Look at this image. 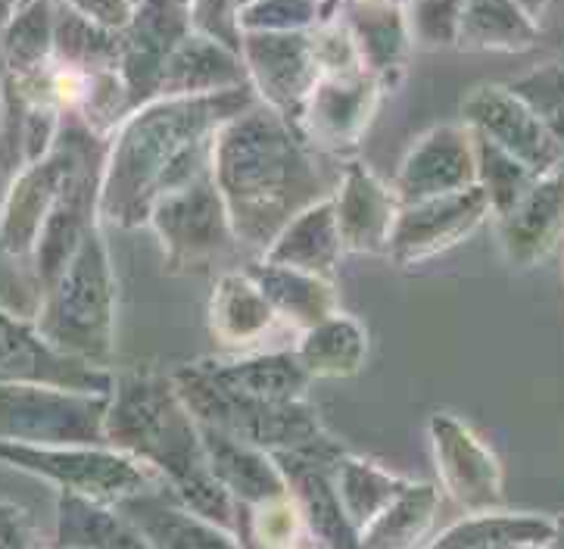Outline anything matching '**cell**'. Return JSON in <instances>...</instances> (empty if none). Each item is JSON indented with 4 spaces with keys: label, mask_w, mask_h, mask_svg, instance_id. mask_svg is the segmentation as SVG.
<instances>
[{
    "label": "cell",
    "mask_w": 564,
    "mask_h": 549,
    "mask_svg": "<svg viewBox=\"0 0 564 549\" xmlns=\"http://www.w3.org/2000/svg\"><path fill=\"white\" fill-rule=\"evenodd\" d=\"M0 549H41L25 515L10 506H0Z\"/></svg>",
    "instance_id": "60d3db41"
},
{
    "label": "cell",
    "mask_w": 564,
    "mask_h": 549,
    "mask_svg": "<svg viewBox=\"0 0 564 549\" xmlns=\"http://www.w3.org/2000/svg\"><path fill=\"white\" fill-rule=\"evenodd\" d=\"M397 216L400 201L393 187L359 160H346L334 187V219L344 254H387Z\"/></svg>",
    "instance_id": "2e32d148"
},
{
    "label": "cell",
    "mask_w": 564,
    "mask_h": 549,
    "mask_svg": "<svg viewBox=\"0 0 564 549\" xmlns=\"http://www.w3.org/2000/svg\"><path fill=\"white\" fill-rule=\"evenodd\" d=\"M147 225L163 247L169 274L213 272L221 259L235 254L228 209L213 182V169L153 203Z\"/></svg>",
    "instance_id": "8992f818"
},
{
    "label": "cell",
    "mask_w": 564,
    "mask_h": 549,
    "mask_svg": "<svg viewBox=\"0 0 564 549\" xmlns=\"http://www.w3.org/2000/svg\"><path fill=\"white\" fill-rule=\"evenodd\" d=\"M56 66L82 73H119L122 35L97 25L78 7H59L54 25Z\"/></svg>",
    "instance_id": "836d02e7"
},
{
    "label": "cell",
    "mask_w": 564,
    "mask_h": 549,
    "mask_svg": "<svg viewBox=\"0 0 564 549\" xmlns=\"http://www.w3.org/2000/svg\"><path fill=\"white\" fill-rule=\"evenodd\" d=\"M172 381L182 403L200 428H216L221 434H231L235 440H243L272 459L296 456L334 469V462L346 456L344 443L330 438L315 406L306 400L272 403V400L237 397L216 385L203 372L200 363L175 368Z\"/></svg>",
    "instance_id": "277c9868"
},
{
    "label": "cell",
    "mask_w": 564,
    "mask_h": 549,
    "mask_svg": "<svg viewBox=\"0 0 564 549\" xmlns=\"http://www.w3.org/2000/svg\"><path fill=\"white\" fill-rule=\"evenodd\" d=\"M492 549H549V547H528V543H506V547H492Z\"/></svg>",
    "instance_id": "ee69618b"
},
{
    "label": "cell",
    "mask_w": 564,
    "mask_h": 549,
    "mask_svg": "<svg viewBox=\"0 0 564 549\" xmlns=\"http://www.w3.org/2000/svg\"><path fill=\"white\" fill-rule=\"evenodd\" d=\"M340 17L352 35L362 73L371 75L381 92H393L405 75L412 32L400 3H340Z\"/></svg>",
    "instance_id": "e0dca14e"
},
{
    "label": "cell",
    "mask_w": 564,
    "mask_h": 549,
    "mask_svg": "<svg viewBox=\"0 0 564 549\" xmlns=\"http://www.w3.org/2000/svg\"><path fill=\"white\" fill-rule=\"evenodd\" d=\"M293 356L310 378H349L368 359V334L359 319L334 312L315 329L303 331Z\"/></svg>",
    "instance_id": "f1b7e54d"
},
{
    "label": "cell",
    "mask_w": 564,
    "mask_h": 549,
    "mask_svg": "<svg viewBox=\"0 0 564 549\" xmlns=\"http://www.w3.org/2000/svg\"><path fill=\"white\" fill-rule=\"evenodd\" d=\"M253 104L256 94L243 85L209 97L150 100L128 112L104 157L100 216L122 228L147 225L153 203L209 172L216 131Z\"/></svg>",
    "instance_id": "6da1fadb"
},
{
    "label": "cell",
    "mask_w": 564,
    "mask_h": 549,
    "mask_svg": "<svg viewBox=\"0 0 564 549\" xmlns=\"http://www.w3.org/2000/svg\"><path fill=\"white\" fill-rule=\"evenodd\" d=\"M206 322L221 347L237 356L265 353V341L284 325L243 269L221 274L216 281Z\"/></svg>",
    "instance_id": "ffe728a7"
},
{
    "label": "cell",
    "mask_w": 564,
    "mask_h": 549,
    "mask_svg": "<svg viewBox=\"0 0 564 549\" xmlns=\"http://www.w3.org/2000/svg\"><path fill=\"white\" fill-rule=\"evenodd\" d=\"M112 509L138 528L150 549H243L231 531L187 513L163 484L144 494L128 496L126 503Z\"/></svg>",
    "instance_id": "ac0fdd59"
},
{
    "label": "cell",
    "mask_w": 564,
    "mask_h": 549,
    "mask_svg": "<svg viewBox=\"0 0 564 549\" xmlns=\"http://www.w3.org/2000/svg\"><path fill=\"white\" fill-rule=\"evenodd\" d=\"M443 491L468 515L502 513V465L492 450L453 412H434L427 421Z\"/></svg>",
    "instance_id": "30bf717a"
},
{
    "label": "cell",
    "mask_w": 564,
    "mask_h": 549,
    "mask_svg": "<svg viewBox=\"0 0 564 549\" xmlns=\"http://www.w3.org/2000/svg\"><path fill=\"white\" fill-rule=\"evenodd\" d=\"M56 549H150V543L112 506L63 494Z\"/></svg>",
    "instance_id": "1f68e13d"
},
{
    "label": "cell",
    "mask_w": 564,
    "mask_h": 549,
    "mask_svg": "<svg viewBox=\"0 0 564 549\" xmlns=\"http://www.w3.org/2000/svg\"><path fill=\"white\" fill-rule=\"evenodd\" d=\"M381 85L365 73L318 78L300 112L296 134L310 147L352 153L381 107Z\"/></svg>",
    "instance_id": "9a60e30c"
},
{
    "label": "cell",
    "mask_w": 564,
    "mask_h": 549,
    "mask_svg": "<svg viewBox=\"0 0 564 549\" xmlns=\"http://www.w3.org/2000/svg\"><path fill=\"white\" fill-rule=\"evenodd\" d=\"M256 288L269 300L274 315L296 331L315 329L318 322L337 312V288L328 278L296 272L288 266H274L269 259H253L243 266Z\"/></svg>",
    "instance_id": "d4e9b609"
},
{
    "label": "cell",
    "mask_w": 564,
    "mask_h": 549,
    "mask_svg": "<svg viewBox=\"0 0 564 549\" xmlns=\"http://www.w3.org/2000/svg\"><path fill=\"white\" fill-rule=\"evenodd\" d=\"M334 10V3L310 0H265L237 3L240 35H278V32H312Z\"/></svg>",
    "instance_id": "d590c367"
},
{
    "label": "cell",
    "mask_w": 564,
    "mask_h": 549,
    "mask_svg": "<svg viewBox=\"0 0 564 549\" xmlns=\"http://www.w3.org/2000/svg\"><path fill=\"white\" fill-rule=\"evenodd\" d=\"M487 216H492L490 203L477 184L462 194L400 206V216L387 244V257L397 266L427 262L474 235Z\"/></svg>",
    "instance_id": "7c38bea8"
},
{
    "label": "cell",
    "mask_w": 564,
    "mask_h": 549,
    "mask_svg": "<svg viewBox=\"0 0 564 549\" xmlns=\"http://www.w3.org/2000/svg\"><path fill=\"white\" fill-rule=\"evenodd\" d=\"M474 157H477V187L490 203V213L499 222L511 219L521 209V203L528 201L536 179L518 160H511L509 153L484 141L480 134H474Z\"/></svg>",
    "instance_id": "e575fe53"
},
{
    "label": "cell",
    "mask_w": 564,
    "mask_h": 549,
    "mask_svg": "<svg viewBox=\"0 0 564 549\" xmlns=\"http://www.w3.org/2000/svg\"><path fill=\"white\" fill-rule=\"evenodd\" d=\"M330 477H334L337 496L344 503V513L349 515L352 528L359 534L412 484V477L397 475V472L381 469L368 459L352 456V453H346L334 462Z\"/></svg>",
    "instance_id": "4dcf8cb0"
},
{
    "label": "cell",
    "mask_w": 564,
    "mask_h": 549,
    "mask_svg": "<svg viewBox=\"0 0 564 549\" xmlns=\"http://www.w3.org/2000/svg\"><path fill=\"white\" fill-rule=\"evenodd\" d=\"M291 549H318V547L312 543L310 537H303V540H300V543H296V547H291Z\"/></svg>",
    "instance_id": "f6af8a7d"
},
{
    "label": "cell",
    "mask_w": 564,
    "mask_h": 549,
    "mask_svg": "<svg viewBox=\"0 0 564 549\" xmlns=\"http://www.w3.org/2000/svg\"><path fill=\"white\" fill-rule=\"evenodd\" d=\"M203 453L213 477L219 487L235 499V506H262L269 499L288 496V484L274 459L262 450H256L243 440H235L231 434H221L216 428H200Z\"/></svg>",
    "instance_id": "7402d4cb"
},
{
    "label": "cell",
    "mask_w": 564,
    "mask_h": 549,
    "mask_svg": "<svg viewBox=\"0 0 564 549\" xmlns=\"http://www.w3.org/2000/svg\"><path fill=\"white\" fill-rule=\"evenodd\" d=\"M200 368L225 390L250 400L293 403L306 400L310 375L293 356V349H265L231 359H200Z\"/></svg>",
    "instance_id": "603a6c76"
},
{
    "label": "cell",
    "mask_w": 564,
    "mask_h": 549,
    "mask_svg": "<svg viewBox=\"0 0 564 549\" xmlns=\"http://www.w3.org/2000/svg\"><path fill=\"white\" fill-rule=\"evenodd\" d=\"M107 406L100 394L0 387V431L29 446H107Z\"/></svg>",
    "instance_id": "ba28073f"
},
{
    "label": "cell",
    "mask_w": 564,
    "mask_h": 549,
    "mask_svg": "<svg viewBox=\"0 0 564 549\" xmlns=\"http://www.w3.org/2000/svg\"><path fill=\"white\" fill-rule=\"evenodd\" d=\"M243 85H247L243 60L235 51L221 47L219 41L191 29L165 66L156 100L209 97V94L235 92Z\"/></svg>",
    "instance_id": "cb8c5ba5"
},
{
    "label": "cell",
    "mask_w": 564,
    "mask_h": 549,
    "mask_svg": "<svg viewBox=\"0 0 564 549\" xmlns=\"http://www.w3.org/2000/svg\"><path fill=\"white\" fill-rule=\"evenodd\" d=\"M509 92L518 94L564 147V56L530 69L518 82H509Z\"/></svg>",
    "instance_id": "8d00e7d4"
},
{
    "label": "cell",
    "mask_w": 564,
    "mask_h": 549,
    "mask_svg": "<svg viewBox=\"0 0 564 549\" xmlns=\"http://www.w3.org/2000/svg\"><path fill=\"white\" fill-rule=\"evenodd\" d=\"M240 60L256 104L272 110L284 126L296 131L306 97L322 78L312 54L310 32L243 35Z\"/></svg>",
    "instance_id": "9c48e42d"
},
{
    "label": "cell",
    "mask_w": 564,
    "mask_h": 549,
    "mask_svg": "<svg viewBox=\"0 0 564 549\" xmlns=\"http://www.w3.org/2000/svg\"><path fill=\"white\" fill-rule=\"evenodd\" d=\"M0 378H41L75 390V394H100L110 397L112 378L100 368L56 356L35 344L25 331L0 315Z\"/></svg>",
    "instance_id": "484cf974"
},
{
    "label": "cell",
    "mask_w": 564,
    "mask_h": 549,
    "mask_svg": "<svg viewBox=\"0 0 564 549\" xmlns=\"http://www.w3.org/2000/svg\"><path fill=\"white\" fill-rule=\"evenodd\" d=\"M549 549H564V515H558V518H555V537H552Z\"/></svg>",
    "instance_id": "7bdbcfd3"
},
{
    "label": "cell",
    "mask_w": 564,
    "mask_h": 549,
    "mask_svg": "<svg viewBox=\"0 0 564 549\" xmlns=\"http://www.w3.org/2000/svg\"><path fill=\"white\" fill-rule=\"evenodd\" d=\"M555 537V518L536 513H484L455 521L434 543L421 549H492L506 543L549 547Z\"/></svg>",
    "instance_id": "f546056e"
},
{
    "label": "cell",
    "mask_w": 564,
    "mask_h": 549,
    "mask_svg": "<svg viewBox=\"0 0 564 549\" xmlns=\"http://www.w3.org/2000/svg\"><path fill=\"white\" fill-rule=\"evenodd\" d=\"M247 528H250V540L256 549H291L303 537H310L291 494L253 506Z\"/></svg>",
    "instance_id": "74e56055"
},
{
    "label": "cell",
    "mask_w": 564,
    "mask_h": 549,
    "mask_svg": "<svg viewBox=\"0 0 564 549\" xmlns=\"http://www.w3.org/2000/svg\"><path fill=\"white\" fill-rule=\"evenodd\" d=\"M274 465L281 469L288 494L293 496L296 509L303 515V525L310 540L318 549H362L359 531L352 528L349 515L344 513V503L337 496L330 465H318L310 459L278 456Z\"/></svg>",
    "instance_id": "d6986e66"
},
{
    "label": "cell",
    "mask_w": 564,
    "mask_h": 549,
    "mask_svg": "<svg viewBox=\"0 0 564 549\" xmlns=\"http://www.w3.org/2000/svg\"><path fill=\"white\" fill-rule=\"evenodd\" d=\"M562 56H564V51H562Z\"/></svg>",
    "instance_id": "bcb514c9"
},
{
    "label": "cell",
    "mask_w": 564,
    "mask_h": 549,
    "mask_svg": "<svg viewBox=\"0 0 564 549\" xmlns=\"http://www.w3.org/2000/svg\"><path fill=\"white\" fill-rule=\"evenodd\" d=\"M104 438L107 446L150 469L187 513L235 534V499L209 472L200 424L182 403L172 375L150 366L126 372L110 390Z\"/></svg>",
    "instance_id": "3957f363"
},
{
    "label": "cell",
    "mask_w": 564,
    "mask_h": 549,
    "mask_svg": "<svg viewBox=\"0 0 564 549\" xmlns=\"http://www.w3.org/2000/svg\"><path fill=\"white\" fill-rule=\"evenodd\" d=\"M116 281L100 232L94 228L73 262L59 274L54 300L44 315V334L78 363H104L112 353Z\"/></svg>",
    "instance_id": "5b68a950"
},
{
    "label": "cell",
    "mask_w": 564,
    "mask_h": 549,
    "mask_svg": "<svg viewBox=\"0 0 564 549\" xmlns=\"http://www.w3.org/2000/svg\"><path fill=\"white\" fill-rule=\"evenodd\" d=\"M191 32L187 3H138L134 17L122 32L119 78L126 85L128 110L134 112L156 100L165 66Z\"/></svg>",
    "instance_id": "5bb4252c"
},
{
    "label": "cell",
    "mask_w": 564,
    "mask_h": 549,
    "mask_svg": "<svg viewBox=\"0 0 564 549\" xmlns=\"http://www.w3.org/2000/svg\"><path fill=\"white\" fill-rule=\"evenodd\" d=\"M191 29L240 56L243 35L237 29V3H191Z\"/></svg>",
    "instance_id": "ab89813d"
},
{
    "label": "cell",
    "mask_w": 564,
    "mask_h": 549,
    "mask_svg": "<svg viewBox=\"0 0 564 549\" xmlns=\"http://www.w3.org/2000/svg\"><path fill=\"white\" fill-rule=\"evenodd\" d=\"M458 10H462V3H412V7H405L412 44L455 47Z\"/></svg>",
    "instance_id": "f35d334b"
},
{
    "label": "cell",
    "mask_w": 564,
    "mask_h": 549,
    "mask_svg": "<svg viewBox=\"0 0 564 549\" xmlns=\"http://www.w3.org/2000/svg\"><path fill=\"white\" fill-rule=\"evenodd\" d=\"M502 225V250L511 266L530 269L564 238V153L558 163L536 179L528 201Z\"/></svg>",
    "instance_id": "44dd1931"
},
{
    "label": "cell",
    "mask_w": 564,
    "mask_h": 549,
    "mask_svg": "<svg viewBox=\"0 0 564 549\" xmlns=\"http://www.w3.org/2000/svg\"><path fill=\"white\" fill-rule=\"evenodd\" d=\"M209 169L235 240L262 254L300 213L334 194L310 144L262 104L216 131Z\"/></svg>",
    "instance_id": "7a4b0ae2"
},
{
    "label": "cell",
    "mask_w": 564,
    "mask_h": 549,
    "mask_svg": "<svg viewBox=\"0 0 564 549\" xmlns=\"http://www.w3.org/2000/svg\"><path fill=\"white\" fill-rule=\"evenodd\" d=\"M477 184V157H474V131L465 122H443L419 138L405 153L393 194L400 206L437 201L462 194Z\"/></svg>",
    "instance_id": "4fadbf2b"
},
{
    "label": "cell",
    "mask_w": 564,
    "mask_h": 549,
    "mask_svg": "<svg viewBox=\"0 0 564 549\" xmlns=\"http://www.w3.org/2000/svg\"><path fill=\"white\" fill-rule=\"evenodd\" d=\"M78 10L88 19H94L97 25L122 35L131 17H134V10H138V3H91V7H78Z\"/></svg>",
    "instance_id": "b9f144b4"
},
{
    "label": "cell",
    "mask_w": 564,
    "mask_h": 549,
    "mask_svg": "<svg viewBox=\"0 0 564 549\" xmlns=\"http://www.w3.org/2000/svg\"><path fill=\"white\" fill-rule=\"evenodd\" d=\"M440 513V491L431 481H412L362 534V549H419Z\"/></svg>",
    "instance_id": "d6a6232c"
},
{
    "label": "cell",
    "mask_w": 564,
    "mask_h": 549,
    "mask_svg": "<svg viewBox=\"0 0 564 549\" xmlns=\"http://www.w3.org/2000/svg\"><path fill=\"white\" fill-rule=\"evenodd\" d=\"M543 35L536 13L524 3L506 0H477L462 3L455 47L462 51H490V54H521Z\"/></svg>",
    "instance_id": "83f0119b"
},
{
    "label": "cell",
    "mask_w": 564,
    "mask_h": 549,
    "mask_svg": "<svg viewBox=\"0 0 564 549\" xmlns=\"http://www.w3.org/2000/svg\"><path fill=\"white\" fill-rule=\"evenodd\" d=\"M0 459L51 477L66 487V494L85 496L100 506H119L128 496L160 487L150 469L112 446H29L3 440Z\"/></svg>",
    "instance_id": "52a82bcc"
},
{
    "label": "cell",
    "mask_w": 564,
    "mask_h": 549,
    "mask_svg": "<svg viewBox=\"0 0 564 549\" xmlns=\"http://www.w3.org/2000/svg\"><path fill=\"white\" fill-rule=\"evenodd\" d=\"M274 266H288L296 272L328 278L344 259V244L334 219V194L300 213L296 219L272 240V247L262 254Z\"/></svg>",
    "instance_id": "4316f807"
},
{
    "label": "cell",
    "mask_w": 564,
    "mask_h": 549,
    "mask_svg": "<svg viewBox=\"0 0 564 549\" xmlns=\"http://www.w3.org/2000/svg\"><path fill=\"white\" fill-rule=\"evenodd\" d=\"M462 122L484 141L509 153L511 160H518L533 179H543L564 153L555 134L518 94L509 92V85L474 88L462 104Z\"/></svg>",
    "instance_id": "8fae6325"
}]
</instances>
